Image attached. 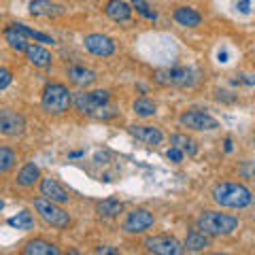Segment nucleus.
I'll return each mask as SVG.
<instances>
[{
	"label": "nucleus",
	"instance_id": "nucleus-34",
	"mask_svg": "<svg viewBox=\"0 0 255 255\" xmlns=\"http://www.w3.org/2000/svg\"><path fill=\"white\" fill-rule=\"evenodd\" d=\"M226 151H228V153H230V151H232V140H230V138L226 140Z\"/></svg>",
	"mask_w": 255,
	"mask_h": 255
},
{
	"label": "nucleus",
	"instance_id": "nucleus-11",
	"mask_svg": "<svg viewBox=\"0 0 255 255\" xmlns=\"http://www.w3.org/2000/svg\"><path fill=\"white\" fill-rule=\"evenodd\" d=\"M83 45H85L87 51L94 53V55H98V58H109V55L115 53L113 38H109L105 34H87L83 38Z\"/></svg>",
	"mask_w": 255,
	"mask_h": 255
},
{
	"label": "nucleus",
	"instance_id": "nucleus-29",
	"mask_svg": "<svg viewBox=\"0 0 255 255\" xmlns=\"http://www.w3.org/2000/svg\"><path fill=\"white\" fill-rule=\"evenodd\" d=\"M132 6L142 15V17H147V19H151V21L157 19V13L151 11V6H149L147 0H132Z\"/></svg>",
	"mask_w": 255,
	"mask_h": 255
},
{
	"label": "nucleus",
	"instance_id": "nucleus-6",
	"mask_svg": "<svg viewBox=\"0 0 255 255\" xmlns=\"http://www.w3.org/2000/svg\"><path fill=\"white\" fill-rule=\"evenodd\" d=\"M179 124L187 128V130H196V132H211L219 128L217 119L211 117L209 113H202V111H185L179 117Z\"/></svg>",
	"mask_w": 255,
	"mask_h": 255
},
{
	"label": "nucleus",
	"instance_id": "nucleus-23",
	"mask_svg": "<svg viewBox=\"0 0 255 255\" xmlns=\"http://www.w3.org/2000/svg\"><path fill=\"white\" fill-rule=\"evenodd\" d=\"M11 28L13 30H17L21 36H26V38H34V41H38V43H53V38L49 36V34H45V32H38V30H32V28H28V26H23V23H11Z\"/></svg>",
	"mask_w": 255,
	"mask_h": 255
},
{
	"label": "nucleus",
	"instance_id": "nucleus-16",
	"mask_svg": "<svg viewBox=\"0 0 255 255\" xmlns=\"http://www.w3.org/2000/svg\"><path fill=\"white\" fill-rule=\"evenodd\" d=\"M30 13L36 15V17H55V15H62L64 9L60 4H53L51 0H32Z\"/></svg>",
	"mask_w": 255,
	"mask_h": 255
},
{
	"label": "nucleus",
	"instance_id": "nucleus-13",
	"mask_svg": "<svg viewBox=\"0 0 255 255\" xmlns=\"http://www.w3.org/2000/svg\"><path fill=\"white\" fill-rule=\"evenodd\" d=\"M130 130V134L136 140L140 142H145V145H159V142L164 140V134L159 128H153V126H130L128 128Z\"/></svg>",
	"mask_w": 255,
	"mask_h": 255
},
{
	"label": "nucleus",
	"instance_id": "nucleus-35",
	"mask_svg": "<svg viewBox=\"0 0 255 255\" xmlns=\"http://www.w3.org/2000/svg\"><path fill=\"white\" fill-rule=\"evenodd\" d=\"M2 209H4V202H2V200H0V211H2Z\"/></svg>",
	"mask_w": 255,
	"mask_h": 255
},
{
	"label": "nucleus",
	"instance_id": "nucleus-10",
	"mask_svg": "<svg viewBox=\"0 0 255 255\" xmlns=\"http://www.w3.org/2000/svg\"><path fill=\"white\" fill-rule=\"evenodd\" d=\"M155 223L153 213L147 209H136L132 213H128V217L124 221V230L128 234H142L145 230H149Z\"/></svg>",
	"mask_w": 255,
	"mask_h": 255
},
{
	"label": "nucleus",
	"instance_id": "nucleus-2",
	"mask_svg": "<svg viewBox=\"0 0 255 255\" xmlns=\"http://www.w3.org/2000/svg\"><path fill=\"white\" fill-rule=\"evenodd\" d=\"M198 230L204 232L206 236H228L238 228V217L228 213H217V211H206L198 217Z\"/></svg>",
	"mask_w": 255,
	"mask_h": 255
},
{
	"label": "nucleus",
	"instance_id": "nucleus-19",
	"mask_svg": "<svg viewBox=\"0 0 255 255\" xmlns=\"http://www.w3.org/2000/svg\"><path fill=\"white\" fill-rule=\"evenodd\" d=\"M206 247H211V236H206L200 230H191L185 238V243H183V249L187 251H204Z\"/></svg>",
	"mask_w": 255,
	"mask_h": 255
},
{
	"label": "nucleus",
	"instance_id": "nucleus-4",
	"mask_svg": "<svg viewBox=\"0 0 255 255\" xmlns=\"http://www.w3.org/2000/svg\"><path fill=\"white\" fill-rule=\"evenodd\" d=\"M153 79L159 85H170V87H191L196 83V73L187 66H174V68H162L155 70Z\"/></svg>",
	"mask_w": 255,
	"mask_h": 255
},
{
	"label": "nucleus",
	"instance_id": "nucleus-3",
	"mask_svg": "<svg viewBox=\"0 0 255 255\" xmlns=\"http://www.w3.org/2000/svg\"><path fill=\"white\" fill-rule=\"evenodd\" d=\"M41 105L49 115H62V113H66V111L70 109V105H73V96H70L66 85L49 83L43 90Z\"/></svg>",
	"mask_w": 255,
	"mask_h": 255
},
{
	"label": "nucleus",
	"instance_id": "nucleus-25",
	"mask_svg": "<svg viewBox=\"0 0 255 255\" xmlns=\"http://www.w3.org/2000/svg\"><path fill=\"white\" fill-rule=\"evenodd\" d=\"M170 145L179 147L183 153H187V155H196V151H198L196 142L191 140L189 136H185V134H172V136H170Z\"/></svg>",
	"mask_w": 255,
	"mask_h": 255
},
{
	"label": "nucleus",
	"instance_id": "nucleus-22",
	"mask_svg": "<svg viewBox=\"0 0 255 255\" xmlns=\"http://www.w3.org/2000/svg\"><path fill=\"white\" fill-rule=\"evenodd\" d=\"M122 211H124V204L119 200H115V198H107V200L98 202V215L100 217L111 219V217H117Z\"/></svg>",
	"mask_w": 255,
	"mask_h": 255
},
{
	"label": "nucleus",
	"instance_id": "nucleus-27",
	"mask_svg": "<svg viewBox=\"0 0 255 255\" xmlns=\"http://www.w3.org/2000/svg\"><path fill=\"white\" fill-rule=\"evenodd\" d=\"M132 109H134V113H136L138 117H151V115H155V102L145 98V96L134 100Z\"/></svg>",
	"mask_w": 255,
	"mask_h": 255
},
{
	"label": "nucleus",
	"instance_id": "nucleus-9",
	"mask_svg": "<svg viewBox=\"0 0 255 255\" xmlns=\"http://www.w3.org/2000/svg\"><path fill=\"white\" fill-rule=\"evenodd\" d=\"M26 130V119L21 113L11 109H0V134L4 136H19Z\"/></svg>",
	"mask_w": 255,
	"mask_h": 255
},
{
	"label": "nucleus",
	"instance_id": "nucleus-26",
	"mask_svg": "<svg viewBox=\"0 0 255 255\" xmlns=\"http://www.w3.org/2000/svg\"><path fill=\"white\" fill-rule=\"evenodd\" d=\"M4 41L9 43L11 49L15 51H23L28 47V41H26V36H21L17 30H13V28H6L4 30Z\"/></svg>",
	"mask_w": 255,
	"mask_h": 255
},
{
	"label": "nucleus",
	"instance_id": "nucleus-18",
	"mask_svg": "<svg viewBox=\"0 0 255 255\" xmlns=\"http://www.w3.org/2000/svg\"><path fill=\"white\" fill-rule=\"evenodd\" d=\"M68 79L79 87H87L96 81V73L92 68H85V66H70L68 68Z\"/></svg>",
	"mask_w": 255,
	"mask_h": 255
},
{
	"label": "nucleus",
	"instance_id": "nucleus-31",
	"mask_svg": "<svg viewBox=\"0 0 255 255\" xmlns=\"http://www.w3.org/2000/svg\"><path fill=\"white\" fill-rule=\"evenodd\" d=\"M166 155H168V159H172L174 164L183 162V151H181L179 147H170V149H168V153H166Z\"/></svg>",
	"mask_w": 255,
	"mask_h": 255
},
{
	"label": "nucleus",
	"instance_id": "nucleus-20",
	"mask_svg": "<svg viewBox=\"0 0 255 255\" xmlns=\"http://www.w3.org/2000/svg\"><path fill=\"white\" fill-rule=\"evenodd\" d=\"M23 253L26 255H58V247L51 245V243H47V241H30L26 247H23Z\"/></svg>",
	"mask_w": 255,
	"mask_h": 255
},
{
	"label": "nucleus",
	"instance_id": "nucleus-21",
	"mask_svg": "<svg viewBox=\"0 0 255 255\" xmlns=\"http://www.w3.org/2000/svg\"><path fill=\"white\" fill-rule=\"evenodd\" d=\"M38 179H41V170L36 164H26L17 174V183L21 187H32Z\"/></svg>",
	"mask_w": 255,
	"mask_h": 255
},
{
	"label": "nucleus",
	"instance_id": "nucleus-15",
	"mask_svg": "<svg viewBox=\"0 0 255 255\" xmlns=\"http://www.w3.org/2000/svg\"><path fill=\"white\" fill-rule=\"evenodd\" d=\"M105 13L113 21H128L132 17V6L124 2V0H109L105 6Z\"/></svg>",
	"mask_w": 255,
	"mask_h": 255
},
{
	"label": "nucleus",
	"instance_id": "nucleus-14",
	"mask_svg": "<svg viewBox=\"0 0 255 255\" xmlns=\"http://www.w3.org/2000/svg\"><path fill=\"white\" fill-rule=\"evenodd\" d=\"M23 53H26L30 64H34V66H38V68H49L51 62H53L51 53L41 45H28L26 49H23Z\"/></svg>",
	"mask_w": 255,
	"mask_h": 255
},
{
	"label": "nucleus",
	"instance_id": "nucleus-33",
	"mask_svg": "<svg viewBox=\"0 0 255 255\" xmlns=\"http://www.w3.org/2000/svg\"><path fill=\"white\" fill-rule=\"evenodd\" d=\"M249 6H251V0H243V2H241V4H238V9H241V13H245V15H247V13H249V11H251V9H249Z\"/></svg>",
	"mask_w": 255,
	"mask_h": 255
},
{
	"label": "nucleus",
	"instance_id": "nucleus-30",
	"mask_svg": "<svg viewBox=\"0 0 255 255\" xmlns=\"http://www.w3.org/2000/svg\"><path fill=\"white\" fill-rule=\"evenodd\" d=\"M13 81V75H11V70H6V68H0V90H4V87H9Z\"/></svg>",
	"mask_w": 255,
	"mask_h": 255
},
{
	"label": "nucleus",
	"instance_id": "nucleus-32",
	"mask_svg": "<svg viewBox=\"0 0 255 255\" xmlns=\"http://www.w3.org/2000/svg\"><path fill=\"white\" fill-rule=\"evenodd\" d=\"M96 253H107V255H117L119 251H117V249H113V247H98V249H96Z\"/></svg>",
	"mask_w": 255,
	"mask_h": 255
},
{
	"label": "nucleus",
	"instance_id": "nucleus-28",
	"mask_svg": "<svg viewBox=\"0 0 255 255\" xmlns=\"http://www.w3.org/2000/svg\"><path fill=\"white\" fill-rule=\"evenodd\" d=\"M15 162H17V157H15V151L9 149V147H0V174L2 172H9Z\"/></svg>",
	"mask_w": 255,
	"mask_h": 255
},
{
	"label": "nucleus",
	"instance_id": "nucleus-1",
	"mask_svg": "<svg viewBox=\"0 0 255 255\" xmlns=\"http://www.w3.org/2000/svg\"><path fill=\"white\" fill-rule=\"evenodd\" d=\"M213 200L226 209H247L253 202V194L241 183H219L213 189Z\"/></svg>",
	"mask_w": 255,
	"mask_h": 255
},
{
	"label": "nucleus",
	"instance_id": "nucleus-24",
	"mask_svg": "<svg viewBox=\"0 0 255 255\" xmlns=\"http://www.w3.org/2000/svg\"><path fill=\"white\" fill-rule=\"evenodd\" d=\"M6 223H9L11 228H17V230H32L34 228V215H32L30 211H19Z\"/></svg>",
	"mask_w": 255,
	"mask_h": 255
},
{
	"label": "nucleus",
	"instance_id": "nucleus-17",
	"mask_svg": "<svg viewBox=\"0 0 255 255\" xmlns=\"http://www.w3.org/2000/svg\"><path fill=\"white\" fill-rule=\"evenodd\" d=\"M174 21L183 28H198L202 23V15L194 9H189V6H179L174 11Z\"/></svg>",
	"mask_w": 255,
	"mask_h": 255
},
{
	"label": "nucleus",
	"instance_id": "nucleus-7",
	"mask_svg": "<svg viewBox=\"0 0 255 255\" xmlns=\"http://www.w3.org/2000/svg\"><path fill=\"white\" fill-rule=\"evenodd\" d=\"M75 107L79 113L85 115H94L102 105L109 102V92L107 90H96V92H79L75 96Z\"/></svg>",
	"mask_w": 255,
	"mask_h": 255
},
{
	"label": "nucleus",
	"instance_id": "nucleus-8",
	"mask_svg": "<svg viewBox=\"0 0 255 255\" xmlns=\"http://www.w3.org/2000/svg\"><path fill=\"white\" fill-rule=\"evenodd\" d=\"M145 249L157 255H179L185 251L183 245L172 236H149L145 241Z\"/></svg>",
	"mask_w": 255,
	"mask_h": 255
},
{
	"label": "nucleus",
	"instance_id": "nucleus-12",
	"mask_svg": "<svg viewBox=\"0 0 255 255\" xmlns=\"http://www.w3.org/2000/svg\"><path fill=\"white\" fill-rule=\"evenodd\" d=\"M41 194L47 198V200L58 202V204H66V202L70 200L68 191L64 189L55 179H51V177H45V179L41 181Z\"/></svg>",
	"mask_w": 255,
	"mask_h": 255
},
{
	"label": "nucleus",
	"instance_id": "nucleus-5",
	"mask_svg": "<svg viewBox=\"0 0 255 255\" xmlns=\"http://www.w3.org/2000/svg\"><path fill=\"white\" fill-rule=\"evenodd\" d=\"M34 209L41 215V219L47 223V226L53 228H68L70 223V215L62 209L58 202H51L47 198H36L34 200Z\"/></svg>",
	"mask_w": 255,
	"mask_h": 255
}]
</instances>
